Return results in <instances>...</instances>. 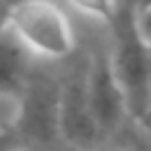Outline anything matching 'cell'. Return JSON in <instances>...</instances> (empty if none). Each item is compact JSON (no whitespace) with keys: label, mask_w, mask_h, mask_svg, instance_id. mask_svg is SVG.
Instances as JSON below:
<instances>
[{"label":"cell","mask_w":151,"mask_h":151,"mask_svg":"<svg viewBox=\"0 0 151 151\" xmlns=\"http://www.w3.org/2000/svg\"><path fill=\"white\" fill-rule=\"evenodd\" d=\"M138 0H118L111 22V60L113 73L124 93L129 118L142 122L151 96V51L149 40L136 22Z\"/></svg>","instance_id":"obj_1"},{"label":"cell","mask_w":151,"mask_h":151,"mask_svg":"<svg viewBox=\"0 0 151 151\" xmlns=\"http://www.w3.org/2000/svg\"><path fill=\"white\" fill-rule=\"evenodd\" d=\"M7 27L27 51L49 60L67 58L76 49L73 27L53 0H20L9 9Z\"/></svg>","instance_id":"obj_2"},{"label":"cell","mask_w":151,"mask_h":151,"mask_svg":"<svg viewBox=\"0 0 151 151\" xmlns=\"http://www.w3.org/2000/svg\"><path fill=\"white\" fill-rule=\"evenodd\" d=\"M60 82L49 73L29 71L18 93V113L9 124L24 147H47L60 138L58 131Z\"/></svg>","instance_id":"obj_3"},{"label":"cell","mask_w":151,"mask_h":151,"mask_svg":"<svg viewBox=\"0 0 151 151\" xmlns=\"http://www.w3.org/2000/svg\"><path fill=\"white\" fill-rule=\"evenodd\" d=\"M87 62L78 65L60 82V104H58L60 138L78 151H93V147L102 140L87 96Z\"/></svg>","instance_id":"obj_4"},{"label":"cell","mask_w":151,"mask_h":151,"mask_svg":"<svg viewBox=\"0 0 151 151\" xmlns=\"http://www.w3.org/2000/svg\"><path fill=\"white\" fill-rule=\"evenodd\" d=\"M87 96L100 133L102 138H109L122 127L129 111L124 93L113 73L109 53L102 49L93 51V56L87 62Z\"/></svg>","instance_id":"obj_5"},{"label":"cell","mask_w":151,"mask_h":151,"mask_svg":"<svg viewBox=\"0 0 151 151\" xmlns=\"http://www.w3.org/2000/svg\"><path fill=\"white\" fill-rule=\"evenodd\" d=\"M29 71V56L24 45L9 31V27L0 29V96L18 98Z\"/></svg>","instance_id":"obj_6"},{"label":"cell","mask_w":151,"mask_h":151,"mask_svg":"<svg viewBox=\"0 0 151 151\" xmlns=\"http://www.w3.org/2000/svg\"><path fill=\"white\" fill-rule=\"evenodd\" d=\"M69 5L73 9H78L80 14L89 16V18L102 20V22L109 24L113 14H116L118 0H69Z\"/></svg>","instance_id":"obj_7"},{"label":"cell","mask_w":151,"mask_h":151,"mask_svg":"<svg viewBox=\"0 0 151 151\" xmlns=\"http://www.w3.org/2000/svg\"><path fill=\"white\" fill-rule=\"evenodd\" d=\"M111 136H116V138H113L111 149H109V151H145V149H142V142L138 140L133 133L122 131V127H120L116 133H111Z\"/></svg>","instance_id":"obj_8"},{"label":"cell","mask_w":151,"mask_h":151,"mask_svg":"<svg viewBox=\"0 0 151 151\" xmlns=\"http://www.w3.org/2000/svg\"><path fill=\"white\" fill-rule=\"evenodd\" d=\"M136 22H138L140 33L151 42V0L138 2V7H136Z\"/></svg>","instance_id":"obj_9"},{"label":"cell","mask_w":151,"mask_h":151,"mask_svg":"<svg viewBox=\"0 0 151 151\" xmlns=\"http://www.w3.org/2000/svg\"><path fill=\"white\" fill-rule=\"evenodd\" d=\"M9 2L7 0H0V29L7 27V18H9Z\"/></svg>","instance_id":"obj_10"},{"label":"cell","mask_w":151,"mask_h":151,"mask_svg":"<svg viewBox=\"0 0 151 151\" xmlns=\"http://www.w3.org/2000/svg\"><path fill=\"white\" fill-rule=\"evenodd\" d=\"M149 51H151V42H149ZM142 124H145L147 129H151V96H149V107H147V116H145V120H142Z\"/></svg>","instance_id":"obj_11"},{"label":"cell","mask_w":151,"mask_h":151,"mask_svg":"<svg viewBox=\"0 0 151 151\" xmlns=\"http://www.w3.org/2000/svg\"><path fill=\"white\" fill-rule=\"evenodd\" d=\"M7 2H9V7H14V5H18L20 0H7Z\"/></svg>","instance_id":"obj_12"},{"label":"cell","mask_w":151,"mask_h":151,"mask_svg":"<svg viewBox=\"0 0 151 151\" xmlns=\"http://www.w3.org/2000/svg\"><path fill=\"white\" fill-rule=\"evenodd\" d=\"M20 151H40V149H33V147H27V149H20Z\"/></svg>","instance_id":"obj_13"},{"label":"cell","mask_w":151,"mask_h":151,"mask_svg":"<svg viewBox=\"0 0 151 151\" xmlns=\"http://www.w3.org/2000/svg\"><path fill=\"white\" fill-rule=\"evenodd\" d=\"M76 151H78V149H76Z\"/></svg>","instance_id":"obj_14"}]
</instances>
